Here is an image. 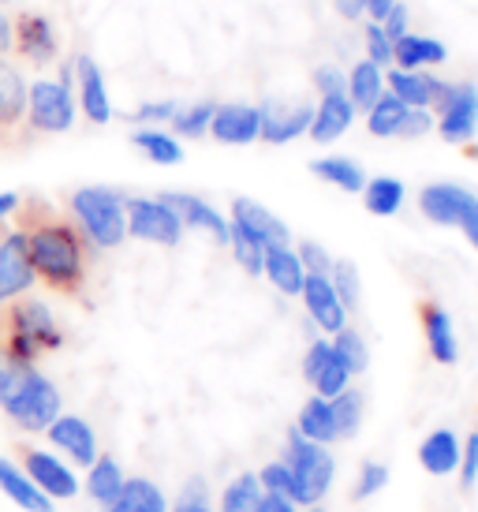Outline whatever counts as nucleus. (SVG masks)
Instances as JSON below:
<instances>
[{"instance_id":"56","label":"nucleus","mask_w":478,"mask_h":512,"mask_svg":"<svg viewBox=\"0 0 478 512\" xmlns=\"http://www.w3.org/2000/svg\"><path fill=\"white\" fill-rule=\"evenodd\" d=\"M19 202H23V195H15V191H0V228L8 225V217H15Z\"/></svg>"},{"instance_id":"59","label":"nucleus","mask_w":478,"mask_h":512,"mask_svg":"<svg viewBox=\"0 0 478 512\" xmlns=\"http://www.w3.org/2000/svg\"><path fill=\"white\" fill-rule=\"evenodd\" d=\"M333 8H337V12L344 15L348 23H355V19L363 15V0H333Z\"/></svg>"},{"instance_id":"27","label":"nucleus","mask_w":478,"mask_h":512,"mask_svg":"<svg viewBox=\"0 0 478 512\" xmlns=\"http://www.w3.org/2000/svg\"><path fill=\"white\" fill-rule=\"evenodd\" d=\"M105 512H169V498L150 479H124L120 494L105 505Z\"/></svg>"},{"instance_id":"21","label":"nucleus","mask_w":478,"mask_h":512,"mask_svg":"<svg viewBox=\"0 0 478 512\" xmlns=\"http://www.w3.org/2000/svg\"><path fill=\"white\" fill-rule=\"evenodd\" d=\"M385 90H389L396 101H404L408 109H434L445 83L430 72H404V68H393L389 79H385Z\"/></svg>"},{"instance_id":"7","label":"nucleus","mask_w":478,"mask_h":512,"mask_svg":"<svg viewBox=\"0 0 478 512\" xmlns=\"http://www.w3.org/2000/svg\"><path fill=\"white\" fill-rule=\"evenodd\" d=\"M12 53L30 68H49L60 60V38L53 19L42 12H19L12 15Z\"/></svg>"},{"instance_id":"1","label":"nucleus","mask_w":478,"mask_h":512,"mask_svg":"<svg viewBox=\"0 0 478 512\" xmlns=\"http://www.w3.org/2000/svg\"><path fill=\"white\" fill-rule=\"evenodd\" d=\"M15 228L27 240L34 277L57 296H83L94 247L86 243L79 225L45 199H23L15 210Z\"/></svg>"},{"instance_id":"10","label":"nucleus","mask_w":478,"mask_h":512,"mask_svg":"<svg viewBox=\"0 0 478 512\" xmlns=\"http://www.w3.org/2000/svg\"><path fill=\"white\" fill-rule=\"evenodd\" d=\"M34 285H38V277L30 266L23 232L15 225H4L0 228V311L19 296H30Z\"/></svg>"},{"instance_id":"48","label":"nucleus","mask_w":478,"mask_h":512,"mask_svg":"<svg viewBox=\"0 0 478 512\" xmlns=\"http://www.w3.org/2000/svg\"><path fill=\"white\" fill-rule=\"evenodd\" d=\"M299 262H303V270L307 273H322V277H329V270H333V258H329V251L325 247H318V243H299Z\"/></svg>"},{"instance_id":"17","label":"nucleus","mask_w":478,"mask_h":512,"mask_svg":"<svg viewBox=\"0 0 478 512\" xmlns=\"http://www.w3.org/2000/svg\"><path fill=\"white\" fill-rule=\"evenodd\" d=\"M45 434H49V441H53L68 460H75L79 468H90V464L98 460V438H94V427H90L86 419H79V415L60 412L57 419L45 427Z\"/></svg>"},{"instance_id":"60","label":"nucleus","mask_w":478,"mask_h":512,"mask_svg":"<svg viewBox=\"0 0 478 512\" xmlns=\"http://www.w3.org/2000/svg\"><path fill=\"white\" fill-rule=\"evenodd\" d=\"M0 4H4V8H8V4H12V0H0Z\"/></svg>"},{"instance_id":"11","label":"nucleus","mask_w":478,"mask_h":512,"mask_svg":"<svg viewBox=\"0 0 478 512\" xmlns=\"http://www.w3.org/2000/svg\"><path fill=\"white\" fill-rule=\"evenodd\" d=\"M127 236L157 247H176L183 240V225L161 199H127Z\"/></svg>"},{"instance_id":"9","label":"nucleus","mask_w":478,"mask_h":512,"mask_svg":"<svg viewBox=\"0 0 478 512\" xmlns=\"http://www.w3.org/2000/svg\"><path fill=\"white\" fill-rule=\"evenodd\" d=\"M437 124L445 143H471L478 131V86L471 83H445L437 98Z\"/></svg>"},{"instance_id":"30","label":"nucleus","mask_w":478,"mask_h":512,"mask_svg":"<svg viewBox=\"0 0 478 512\" xmlns=\"http://www.w3.org/2000/svg\"><path fill=\"white\" fill-rule=\"evenodd\" d=\"M310 172H314L318 180H325V184L348 191V195H359L366 187L363 165L352 161V157H318V161H310Z\"/></svg>"},{"instance_id":"40","label":"nucleus","mask_w":478,"mask_h":512,"mask_svg":"<svg viewBox=\"0 0 478 512\" xmlns=\"http://www.w3.org/2000/svg\"><path fill=\"white\" fill-rule=\"evenodd\" d=\"M329 404H333V419H337L340 438H355V434H359V423H363V397H359L355 389H344V393L333 397Z\"/></svg>"},{"instance_id":"35","label":"nucleus","mask_w":478,"mask_h":512,"mask_svg":"<svg viewBox=\"0 0 478 512\" xmlns=\"http://www.w3.org/2000/svg\"><path fill=\"white\" fill-rule=\"evenodd\" d=\"M404 116H408V105L396 101L393 94L385 90V94L366 109V128H370V135H378V139H396Z\"/></svg>"},{"instance_id":"6","label":"nucleus","mask_w":478,"mask_h":512,"mask_svg":"<svg viewBox=\"0 0 478 512\" xmlns=\"http://www.w3.org/2000/svg\"><path fill=\"white\" fill-rule=\"evenodd\" d=\"M284 464L292 468V479H296V505L303 509H314L318 501L329 494L333 486V475H337V464L329 456V445H318V441H307L292 427L288 434V445H284Z\"/></svg>"},{"instance_id":"34","label":"nucleus","mask_w":478,"mask_h":512,"mask_svg":"<svg viewBox=\"0 0 478 512\" xmlns=\"http://www.w3.org/2000/svg\"><path fill=\"white\" fill-rule=\"evenodd\" d=\"M131 143L139 146L142 154L150 157L154 165H180V161H183V146H180V139H176L172 131L139 128L135 135H131Z\"/></svg>"},{"instance_id":"31","label":"nucleus","mask_w":478,"mask_h":512,"mask_svg":"<svg viewBox=\"0 0 478 512\" xmlns=\"http://www.w3.org/2000/svg\"><path fill=\"white\" fill-rule=\"evenodd\" d=\"M124 468L116 464L113 456H101L98 453V460L90 464V471H86V483H83V490L90 494V501H98L101 509L109 505V501L120 494V486H124Z\"/></svg>"},{"instance_id":"4","label":"nucleus","mask_w":478,"mask_h":512,"mask_svg":"<svg viewBox=\"0 0 478 512\" xmlns=\"http://www.w3.org/2000/svg\"><path fill=\"white\" fill-rule=\"evenodd\" d=\"M68 210L94 251H113L127 240V195L116 187H79Z\"/></svg>"},{"instance_id":"36","label":"nucleus","mask_w":478,"mask_h":512,"mask_svg":"<svg viewBox=\"0 0 478 512\" xmlns=\"http://www.w3.org/2000/svg\"><path fill=\"white\" fill-rule=\"evenodd\" d=\"M213 101H195V105H180L176 116H172L169 124L176 131V139H202L206 131H210V120H213Z\"/></svg>"},{"instance_id":"57","label":"nucleus","mask_w":478,"mask_h":512,"mask_svg":"<svg viewBox=\"0 0 478 512\" xmlns=\"http://www.w3.org/2000/svg\"><path fill=\"white\" fill-rule=\"evenodd\" d=\"M460 228H464V236L471 240V247L478 251V199L471 202V210L464 214V221H460Z\"/></svg>"},{"instance_id":"55","label":"nucleus","mask_w":478,"mask_h":512,"mask_svg":"<svg viewBox=\"0 0 478 512\" xmlns=\"http://www.w3.org/2000/svg\"><path fill=\"white\" fill-rule=\"evenodd\" d=\"M8 53H12V15L0 4V57H8Z\"/></svg>"},{"instance_id":"44","label":"nucleus","mask_w":478,"mask_h":512,"mask_svg":"<svg viewBox=\"0 0 478 512\" xmlns=\"http://www.w3.org/2000/svg\"><path fill=\"white\" fill-rule=\"evenodd\" d=\"M169 512H213L206 483H202L198 475H195V479H187V486L180 490V501H176V505H169Z\"/></svg>"},{"instance_id":"49","label":"nucleus","mask_w":478,"mask_h":512,"mask_svg":"<svg viewBox=\"0 0 478 512\" xmlns=\"http://www.w3.org/2000/svg\"><path fill=\"white\" fill-rule=\"evenodd\" d=\"M434 113L430 109H408L404 124H400V139H422L426 131H434Z\"/></svg>"},{"instance_id":"41","label":"nucleus","mask_w":478,"mask_h":512,"mask_svg":"<svg viewBox=\"0 0 478 512\" xmlns=\"http://www.w3.org/2000/svg\"><path fill=\"white\" fill-rule=\"evenodd\" d=\"M310 385H314V393H318L322 400H333V397H340L344 389H352V374H348V367H344V363L337 359V352H333Z\"/></svg>"},{"instance_id":"23","label":"nucleus","mask_w":478,"mask_h":512,"mask_svg":"<svg viewBox=\"0 0 478 512\" xmlns=\"http://www.w3.org/2000/svg\"><path fill=\"white\" fill-rule=\"evenodd\" d=\"M262 273L269 277V285L284 292V296H299L303 292V281H307V270H303V262L299 255L292 251V243H284V247H266V255H262Z\"/></svg>"},{"instance_id":"16","label":"nucleus","mask_w":478,"mask_h":512,"mask_svg":"<svg viewBox=\"0 0 478 512\" xmlns=\"http://www.w3.org/2000/svg\"><path fill=\"white\" fill-rule=\"evenodd\" d=\"M262 131V113L258 105H243V101H228V105H217L210 120V135L225 146H247L258 139Z\"/></svg>"},{"instance_id":"22","label":"nucleus","mask_w":478,"mask_h":512,"mask_svg":"<svg viewBox=\"0 0 478 512\" xmlns=\"http://www.w3.org/2000/svg\"><path fill=\"white\" fill-rule=\"evenodd\" d=\"M355 120V105L348 101V94H325L318 105H314V120H310V139L314 143H337L344 131L352 128Z\"/></svg>"},{"instance_id":"52","label":"nucleus","mask_w":478,"mask_h":512,"mask_svg":"<svg viewBox=\"0 0 478 512\" xmlns=\"http://www.w3.org/2000/svg\"><path fill=\"white\" fill-rule=\"evenodd\" d=\"M344 83H348V75L333 68V64H322L318 72H314V86H318V94H344Z\"/></svg>"},{"instance_id":"38","label":"nucleus","mask_w":478,"mask_h":512,"mask_svg":"<svg viewBox=\"0 0 478 512\" xmlns=\"http://www.w3.org/2000/svg\"><path fill=\"white\" fill-rule=\"evenodd\" d=\"M333 352H337V359L348 367V374H363L366 367H370V352H366V341L355 333V329H340V333H333Z\"/></svg>"},{"instance_id":"5","label":"nucleus","mask_w":478,"mask_h":512,"mask_svg":"<svg viewBox=\"0 0 478 512\" xmlns=\"http://www.w3.org/2000/svg\"><path fill=\"white\" fill-rule=\"evenodd\" d=\"M71 64L60 68L57 79L27 83V139L30 135H64L75 124V98H71Z\"/></svg>"},{"instance_id":"2","label":"nucleus","mask_w":478,"mask_h":512,"mask_svg":"<svg viewBox=\"0 0 478 512\" xmlns=\"http://www.w3.org/2000/svg\"><path fill=\"white\" fill-rule=\"evenodd\" d=\"M0 412L27 434H45V427L64 412V397L38 363L15 359L0 348Z\"/></svg>"},{"instance_id":"18","label":"nucleus","mask_w":478,"mask_h":512,"mask_svg":"<svg viewBox=\"0 0 478 512\" xmlns=\"http://www.w3.org/2000/svg\"><path fill=\"white\" fill-rule=\"evenodd\" d=\"M157 199L165 202V206H172V214L180 217L183 228H198V232H206L210 240L228 243V217L217 214L206 199L187 195V191H165V195H157Z\"/></svg>"},{"instance_id":"46","label":"nucleus","mask_w":478,"mask_h":512,"mask_svg":"<svg viewBox=\"0 0 478 512\" xmlns=\"http://www.w3.org/2000/svg\"><path fill=\"white\" fill-rule=\"evenodd\" d=\"M366 60L378 64V68H389V64H393V42L385 38V30H381L378 23L366 27Z\"/></svg>"},{"instance_id":"42","label":"nucleus","mask_w":478,"mask_h":512,"mask_svg":"<svg viewBox=\"0 0 478 512\" xmlns=\"http://www.w3.org/2000/svg\"><path fill=\"white\" fill-rule=\"evenodd\" d=\"M258 486L262 494H281V498H296V479H292V468L284 460H269L266 468L258 471Z\"/></svg>"},{"instance_id":"25","label":"nucleus","mask_w":478,"mask_h":512,"mask_svg":"<svg viewBox=\"0 0 478 512\" xmlns=\"http://www.w3.org/2000/svg\"><path fill=\"white\" fill-rule=\"evenodd\" d=\"M0 494L23 512H53V501L45 498L42 490L27 479V471L8 456H0Z\"/></svg>"},{"instance_id":"37","label":"nucleus","mask_w":478,"mask_h":512,"mask_svg":"<svg viewBox=\"0 0 478 512\" xmlns=\"http://www.w3.org/2000/svg\"><path fill=\"white\" fill-rule=\"evenodd\" d=\"M258 498H262L258 475H254V471H243V475H236V479L225 486V494H221V512H254Z\"/></svg>"},{"instance_id":"47","label":"nucleus","mask_w":478,"mask_h":512,"mask_svg":"<svg viewBox=\"0 0 478 512\" xmlns=\"http://www.w3.org/2000/svg\"><path fill=\"white\" fill-rule=\"evenodd\" d=\"M381 486H389V468L385 464H363L359 471V483H355V498H374Z\"/></svg>"},{"instance_id":"19","label":"nucleus","mask_w":478,"mask_h":512,"mask_svg":"<svg viewBox=\"0 0 478 512\" xmlns=\"http://www.w3.org/2000/svg\"><path fill=\"white\" fill-rule=\"evenodd\" d=\"M232 225H239L243 232H251L262 247H284L292 243V232L277 214H269L262 202L254 199H236L232 202Z\"/></svg>"},{"instance_id":"14","label":"nucleus","mask_w":478,"mask_h":512,"mask_svg":"<svg viewBox=\"0 0 478 512\" xmlns=\"http://www.w3.org/2000/svg\"><path fill=\"white\" fill-rule=\"evenodd\" d=\"M258 113H262L258 139H266L269 146H284L310 131L314 105H307V101H292V105L288 101H266V105H258Z\"/></svg>"},{"instance_id":"39","label":"nucleus","mask_w":478,"mask_h":512,"mask_svg":"<svg viewBox=\"0 0 478 512\" xmlns=\"http://www.w3.org/2000/svg\"><path fill=\"white\" fill-rule=\"evenodd\" d=\"M228 247H232L236 262L251 273V277H258V273H262V255H266V247L254 240L251 232H243L239 225H232V221H228Z\"/></svg>"},{"instance_id":"8","label":"nucleus","mask_w":478,"mask_h":512,"mask_svg":"<svg viewBox=\"0 0 478 512\" xmlns=\"http://www.w3.org/2000/svg\"><path fill=\"white\" fill-rule=\"evenodd\" d=\"M15 464L27 471V479L38 486L49 501H71L79 490H83V483L75 479V471H71L60 456L45 453V449L15 445Z\"/></svg>"},{"instance_id":"15","label":"nucleus","mask_w":478,"mask_h":512,"mask_svg":"<svg viewBox=\"0 0 478 512\" xmlns=\"http://www.w3.org/2000/svg\"><path fill=\"white\" fill-rule=\"evenodd\" d=\"M303 307H307L310 322H314V329H322V333H340V329L348 326V307L340 303L337 288H333V281L329 277H322V273H307V281H303Z\"/></svg>"},{"instance_id":"61","label":"nucleus","mask_w":478,"mask_h":512,"mask_svg":"<svg viewBox=\"0 0 478 512\" xmlns=\"http://www.w3.org/2000/svg\"><path fill=\"white\" fill-rule=\"evenodd\" d=\"M310 512H325V509H318V505H314V509H310Z\"/></svg>"},{"instance_id":"58","label":"nucleus","mask_w":478,"mask_h":512,"mask_svg":"<svg viewBox=\"0 0 478 512\" xmlns=\"http://www.w3.org/2000/svg\"><path fill=\"white\" fill-rule=\"evenodd\" d=\"M396 0H363V15H370V23H381L389 8H393Z\"/></svg>"},{"instance_id":"12","label":"nucleus","mask_w":478,"mask_h":512,"mask_svg":"<svg viewBox=\"0 0 478 512\" xmlns=\"http://www.w3.org/2000/svg\"><path fill=\"white\" fill-rule=\"evenodd\" d=\"M27 139V79L8 57H0V146Z\"/></svg>"},{"instance_id":"50","label":"nucleus","mask_w":478,"mask_h":512,"mask_svg":"<svg viewBox=\"0 0 478 512\" xmlns=\"http://www.w3.org/2000/svg\"><path fill=\"white\" fill-rule=\"evenodd\" d=\"M456 471H460L464 486L478 483V430L464 441V449H460V468H456Z\"/></svg>"},{"instance_id":"54","label":"nucleus","mask_w":478,"mask_h":512,"mask_svg":"<svg viewBox=\"0 0 478 512\" xmlns=\"http://www.w3.org/2000/svg\"><path fill=\"white\" fill-rule=\"evenodd\" d=\"M254 512H299V505L296 501L281 498V494H262L258 505H254Z\"/></svg>"},{"instance_id":"24","label":"nucleus","mask_w":478,"mask_h":512,"mask_svg":"<svg viewBox=\"0 0 478 512\" xmlns=\"http://www.w3.org/2000/svg\"><path fill=\"white\" fill-rule=\"evenodd\" d=\"M445 60H449V49L426 34H404L400 42H393V64L404 72H430Z\"/></svg>"},{"instance_id":"43","label":"nucleus","mask_w":478,"mask_h":512,"mask_svg":"<svg viewBox=\"0 0 478 512\" xmlns=\"http://www.w3.org/2000/svg\"><path fill=\"white\" fill-rule=\"evenodd\" d=\"M329 281H333L340 303H344L348 311H352V307H359V270H355L352 262H333Z\"/></svg>"},{"instance_id":"45","label":"nucleus","mask_w":478,"mask_h":512,"mask_svg":"<svg viewBox=\"0 0 478 512\" xmlns=\"http://www.w3.org/2000/svg\"><path fill=\"white\" fill-rule=\"evenodd\" d=\"M176 109H180V105H176L172 98L142 101L139 109L131 113V120H135V124H142V128H157V124H169L172 116H176Z\"/></svg>"},{"instance_id":"32","label":"nucleus","mask_w":478,"mask_h":512,"mask_svg":"<svg viewBox=\"0 0 478 512\" xmlns=\"http://www.w3.org/2000/svg\"><path fill=\"white\" fill-rule=\"evenodd\" d=\"M296 430L307 441H318V445H329V441H340L337 434V419H333V404L322 397H310L299 412Z\"/></svg>"},{"instance_id":"26","label":"nucleus","mask_w":478,"mask_h":512,"mask_svg":"<svg viewBox=\"0 0 478 512\" xmlns=\"http://www.w3.org/2000/svg\"><path fill=\"white\" fill-rule=\"evenodd\" d=\"M460 449H464V441L456 438L449 427H441L419 445V464L430 475H452L460 468Z\"/></svg>"},{"instance_id":"13","label":"nucleus","mask_w":478,"mask_h":512,"mask_svg":"<svg viewBox=\"0 0 478 512\" xmlns=\"http://www.w3.org/2000/svg\"><path fill=\"white\" fill-rule=\"evenodd\" d=\"M71 75H75V98L79 109L90 124H109L113 120V101H109V86H105V72L98 68V60L79 53L71 60Z\"/></svg>"},{"instance_id":"29","label":"nucleus","mask_w":478,"mask_h":512,"mask_svg":"<svg viewBox=\"0 0 478 512\" xmlns=\"http://www.w3.org/2000/svg\"><path fill=\"white\" fill-rule=\"evenodd\" d=\"M344 94H348V101L355 105V113H366V109L385 94V68L370 64V60H359L352 72H348Z\"/></svg>"},{"instance_id":"53","label":"nucleus","mask_w":478,"mask_h":512,"mask_svg":"<svg viewBox=\"0 0 478 512\" xmlns=\"http://www.w3.org/2000/svg\"><path fill=\"white\" fill-rule=\"evenodd\" d=\"M333 356V344L329 341H314L307 348V356H303V378H307V382H314V378H318V370L325 367V359Z\"/></svg>"},{"instance_id":"20","label":"nucleus","mask_w":478,"mask_h":512,"mask_svg":"<svg viewBox=\"0 0 478 512\" xmlns=\"http://www.w3.org/2000/svg\"><path fill=\"white\" fill-rule=\"evenodd\" d=\"M471 202H475V195L460 184H430L419 195L422 214L430 217L434 225H456V228H460L464 214L471 210Z\"/></svg>"},{"instance_id":"51","label":"nucleus","mask_w":478,"mask_h":512,"mask_svg":"<svg viewBox=\"0 0 478 512\" xmlns=\"http://www.w3.org/2000/svg\"><path fill=\"white\" fill-rule=\"evenodd\" d=\"M378 27L385 30V38H389V42H400L404 34H411V30H408V8H404V4L396 0L393 8H389V15L381 19Z\"/></svg>"},{"instance_id":"3","label":"nucleus","mask_w":478,"mask_h":512,"mask_svg":"<svg viewBox=\"0 0 478 512\" xmlns=\"http://www.w3.org/2000/svg\"><path fill=\"white\" fill-rule=\"evenodd\" d=\"M64 341H68V333L45 299L19 296L0 311V348L12 352L15 359L38 363L42 356L60 352Z\"/></svg>"},{"instance_id":"28","label":"nucleus","mask_w":478,"mask_h":512,"mask_svg":"<svg viewBox=\"0 0 478 512\" xmlns=\"http://www.w3.org/2000/svg\"><path fill=\"white\" fill-rule=\"evenodd\" d=\"M422 326H426L430 356H434L437 363H456L460 344H456V329H452L449 311H441L437 303H426V307H422Z\"/></svg>"},{"instance_id":"33","label":"nucleus","mask_w":478,"mask_h":512,"mask_svg":"<svg viewBox=\"0 0 478 512\" xmlns=\"http://www.w3.org/2000/svg\"><path fill=\"white\" fill-rule=\"evenodd\" d=\"M363 202L374 217H393L404 206V184L396 176H374L363 187Z\"/></svg>"}]
</instances>
